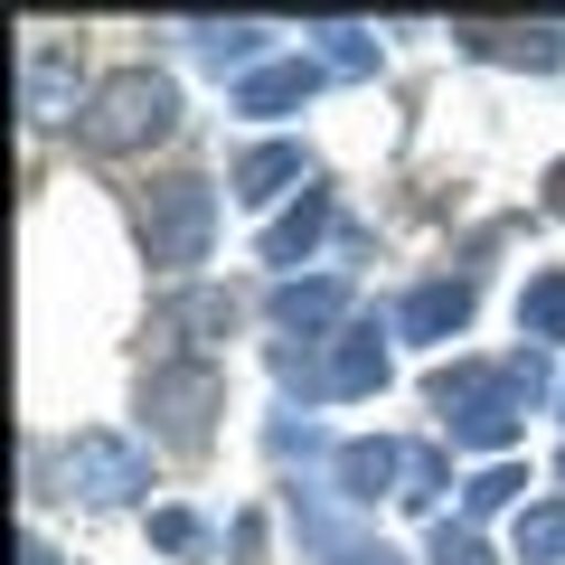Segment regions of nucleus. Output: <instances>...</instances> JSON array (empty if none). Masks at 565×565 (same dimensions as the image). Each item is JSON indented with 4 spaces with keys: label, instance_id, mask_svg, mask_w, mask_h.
<instances>
[{
    "label": "nucleus",
    "instance_id": "obj_1",
    "mask_svg": "<svg viewBox=\"0 0 565 565\" xmlns=\"http://www.w3.org/2000/svg\"><path fill=\"white\" fill-rule=\"evenodd\" d=\"M424 396H434V415H444L452 444H471V452L500 462V452L527 434V405L546 396V359L537 349H519V359H500V367L490 359H452V367L424 377Z\"/></svg>",
    "mask_w": 565,
    "mask_h": 565
},
{
    "label": "nucleus",
    "instance_id": "obj_2",
    "mask_svg": "<svg viewBox=\"0 0 565 565\" xmlns=\"http://www.w3.org/2000/svg\"><path fill=\"white\" fill-rule=\"evenodd\" d=\"M170 132H180V85H170L161 66H114V76H95V95L76 104V141L104 151V161L151 151V141H170Z\"/></svg>",
    "mask_w": 565,
    "mask_h": 565
},
{
    "label": "nucleus",
    "instance_id": "obj_3",
    "mask_svg": "<svg viewBox=\"0 0 565 565\" xmlns=\"http://www.w3.org/2000/svg\"><path fill=\"white\" fill-rule=\"evenodd\" d=\"M274 377H282V396H302V405H321V396H377V386H386V340H377V321H349L340 340H311V349L274 340Z\"/></svg>",
    "mask_w": 565,
    "mask_h": 565
},
{
    "label": "nucleus",
    "instance_id": "obj_4",
    "mask_svg": "<svg viewBox=\"0 0 565 565\" xmlns=\"http://www.w3.org/2000/svg\"><path fill=\"white\" fill-rule=\"evenodd\" d=\"M217 405H226V367L217 359H151V377H141V415H151V434H161L170 452H207Z\"/></svg>",
    "mask_w": 565,
    "mask_h": 565
},
{
    "label": "nucleus",
    "instance_id": "obj_5",
    "mask_svg": "<svg viewBox=\"0 0 565 565\" xmlns=\"http://www.w3.org/2000/svg\"><path fill=\"white\" fill-rule=\"evenodd\" d=\"M207 245H217V189H207L199 170H180V180H161L141 199V255L161 264V274L207 264Z\"/></svg>",
    "mask_w": 565,
    "mask_h": 565
},
{
    "label": "nucleus",
    "instance_id": "obj_6",
    "mask_svg": "<svg viewBox=\"0 0 565 565\" xmlns=\"http://www.w3.org/2000/svg\"><path fill=\"white\" fill-rule=\"evenodd\" d=\"M57 490L85 509H122L151 490V452L132 444V434H76V444L57 452Z\"/></svg>",
    "mask_w": 565,
    "mask_h": 565
},
{
    "label": "nucleus",
    "instance_id": "obj_7",
    "mask_svg": "<svg viewBox=\"0 0 565 565\" xmlns=\"http://www.w3.org/2000/svg\"><path fill=\"white\" fill-rule=\"evenodd\" d=\"M264 321H274L282 340H302V349L321 340V330H330V340H340V330H349V274H321V282L282 274L274 292H264Z\"/></svg>",
    "mask_w": 565,
    "mask_h": 565
},
{
    "label": "nucleus",
    "instance_id": "obj_8",
    "mask_svg": "<svg viewBox=\"0 0 565 565\" xmlns=\"http://www.w3.org/2000/svg\"><path fill=\"white\" fill-rule=\"evenodd\" d=\"M292 519H302V546H311V565H405L386 537H367V527H349L340 509L321 500V490H292Z\"/></svg>",
    "mask_w": 565,
    "mask_h": 565
},
{
    "label": "nucleus",
    "instance_id": "obj_9",
    "mask_svg": "<svg viewBox=\"0 0 565 565\" xmlns=\"http://www.w3.org/2000/svg\"><path fill=\"white\" fill-rule=\"evenodd\" d=\"M471 302H481V282H471V274L415 282V292L396 302V340H462V330H471Z\"/></svg>",
    "mask_w": 565,
    "mask_h": 565
},
{
    "label": "nucleus",
    "instance_id": "obj_10",
    "mask_svg": "<svg viewBox=\"0 0 565 565\" xmlns=\"http://www.w3.org/2000/svg\"><path fill=\"white\" fill-rule=\"evenodd\" d=\"M330 490H340L349 509H377L386 490H405V444H386V434L330 444Z\"/></svg>",
    "mask_w": 565,
    "mask_h": 565
},
{
    "label": "nucleus",
    "instance_id": "obj_11",
    "mask_svg": "<svg viewBox=\"0 0 565 565\" xmlns=\"http://www.w3.org/2000/svg\"><path fill=\"white\" fill-rule=\"evenodd\" d=\"M226 330H236V302H226V292H170V302L151 311L161 359H207V340H226Z\"/></svg>",
    "mask_w": 565,
    "mask_h": 565
},
{
    "label": "nucleus",
    "instance_id": "obj_12",
    "mask_svg": "<svg viewBox=\"0 0 565 565\" xmlns=\"http://www.w3.org/2000/svg\"><path fill=\"white\" fill-rule=\"evenodd\" d=\"M282 189H311L302 141H255V151H236V170H226V199H245V207H274Z\"/></svg>",
    "mask_w": 565,
    "mask_h": 565
},
{
    "label": "nucleus",
    "instance_id": "obj_13",
    "mask_svg": "<svg viewBox=\"0 0 565 565\" xmlns=\"http://www.w3.org/2000/svg\"><path fill=\"white\" fill-rule=\"evenodd\" d=\"M321 95V66L311 57H274V66H255V76H236V114H255V122H274V114H302V104Z\"/></svg>",
    "mask_w": 565,
    "mask_h": 565
},
{
    "label": "nucleus",
    "instance_id": "obj_14",
    "mask_svg": "<svg viewBox=\"0 0 565 565\" xmlns=\"http://www.w3.org/2000/svg\"><path fill=\"white\" fill-rule=\"evenodd\" d=\"M452 39L471 47V57H490V66H565V29H500V20H462Z\"/></svg>",
    "mask_w": 565,
    "mask_h": 565
},
{
    "label": "nucleus",
    "instance_id": "obj_15",
    "mask_svg": "<svg viewBox=\"0 0 565 565\" xmlns=\"http://www.w3.org/2000/svg\"><path fill=\"white\" fill-rule=\"evenodd\" d=\"M321 236H330V189L311 180L292 217H274V226H264V245H255V255H264V264H302V255H311Z\"/></svg>",
    "mask_w": 565,
    "mask_h": 565
},
{
    "label": "nucleus",
    "instance_id": "obj_16",
    "mask_svg": "<svg viewBox=\"0 0 565 565\" xmlns=\"http://www.w3.org/2000/svg\"><path fill=\"white\" fill-rule=\"evenodd\" d=\"M189 47H199V57L207 66H236V76H255V66H274V57H264V29L255 20H199V29H189Z\"/></svg>",
    "mask_w": 565,
    "mask_h": 565
},
{
    "label": "nucleus",
    "instance_id": "obj_17",
    "mask_svg": "<svg viewBox=\"0 0 565 565\" xmlns=\"http://www.w3.org/2000/svg\"><path fill=\"white\" fill-rule=\"evenodd\" d=\"M57 104H66V47L39 39V47H29V66H20V114L29 122H57Z\"/></svg>",
    "mask_w": 565,
    "mask_h": 565
},
{
    "label": "nucleus",
    "instance_id": "obj_18",
    "mask_svg": "<svg viewBox=\"0 0 565 565\" xmlns=\"http://www.w3.org/2000/svg\"><path fill=\"white\" fill-rule=\"evenodd\" d=\"M519 490H527V471H519V462H481V471L462 481V519H471V527L500 519V509H519Z\"/></svg>",
    "mask_w": 565,
    "mask_h": 565
},
{
    "label": "nucleus",
    "instance_id": "obj_19",
    "mask_svg": "<svg viewBox=\"0 0 565 565\" xmlns=\"http://www.w3.org/2000/svg\"><path fill=\"white\" fill-rule=\"evenodd\" d=\"M519 565H565V500L519 509Z\"/></svg>",
    "mask_w": 565,
    "mask_h": 565
},
{
    "label": "nucleus",
    "instance_id": "obj_20",
    "mask_svg": "<svg viewBox=\"0 0 565 565\" xmlns=\"http://www.w3.org/2000/svg\"><path fill=\"white\" fill-rule=\"evenodd\" d=\"M519 330H527V349L537 340H565V274H537L519 292Z\"/></svg>",
    "mask_w": 565,
    "mask_h": 565
},
{
    "label": "nucleus",
    "instance_id": "obj_21",
    "mask_svg": "<svg viewBox=\"0 0 565 565\" xmlns=\"http://www.w3.org/2000/svg\"><path fill=\"white\" fill-rule=\"evenodd\" d=\"M321 66L330 76H377V39H367V29H321Z\"/></svg>",
    "mask_w": 565,
    "mask_h": 565
},
{
    "label": "nucleus",
    "instance_id": "obj_22",
    "mask_svg": "<svg viewBox=\"0 0 565 565\" xmlns=\"http://www.w3.org/2000/svg\"><path fill=\"white\" fill-rule=\"evenodd\" d=\"M396 500L405 509H434V500H444V452H434V444H405V490H396Z\"/></svg>",
    "mask_w": 565,
    "mask_h": 565
},
{
    "label": "nucleus",
    "instance_id": "obj_23",
    "mask_svg": "<svg viewBox=\"0 0 565 565\" xmlns=\"http://www.w3.org/2000/svg\"><path fill=\"white\" fill-rule=\"evenodd\" d=\"M151 546H170V556H207V519H199V509H151Z\"/></svg>",
    "mask_w": 565,
    "mask_h": 565
},
{
    "label": "nucleus",
    "instance_id": "obj_24",
    "mask_svg": "<svg viewBox=\"0 0 565 565\" xmlns=\"http://www.w3.org/2000/svg\"><path fill=\"white\" fill-rule=\"evenodd\" d=\"M434 565H490L481 527H471V519H434Z\"/></svg>",
    "mask_w": 565,
    "mask_h": 565
},
{
    "label": "nucleus",
    "instance_id": "obj_25",
    "mask_svg": "<svg viewBox=\"0 0 565 565\" xmlns=\"http://www.w3.org/2000/svg\"><path fill=\"white\" fill-rule=\"evenodd\" d=\"M236 565H264V509H245V519H236Z\"/></svg>",
    "mask_w": 565,
    "mask_h": 565
},
{
    "label": "nucleus",
    "instance_id": "obj_26",
    "mask_svg": "<svg viewBox=\"0 0 565 565\" xmlns=\"http://www.w3.org/2000/svg\"><path fill=\"white\" fill-rule=\"evenodd\" d=\"M546 217H565V161L546 170Z\"/></svg>",
    "mask_w": 565,
    "mask_h": 565
},
{
    "label": "nucleus",
    "instance_id": "obj_27",
    "mask_svg": "<svg viewBox=\"0 0 565 565\" xmlns=\"http://www.w3.org/2000/svg\"><path fill=\"white\" fill-rule=\"evenodd\" d=\"M20 565H66V556H57L47 537H29V546H20Z\"/></svg>",
    "mask_w": 565,
    "mask_h": 565
},
{
    "label": "nucleus",
    "instance_id": "obj_28",
    "mask_svg": "<svg viewBox=\"0 0 565 565\" xmlns=\"http://www.w3.org/2000/svg\"><path fill=\"white\" fill-rule=\"evenodd\" d=\"M556 405H565V386H556Z\"/></svg>",
    "mask_w": 565,
    "mask_h": 565
},
{
    "label": "nucleus",
    "instance_id": "obj_29",
    "mask_svg": "<svg viewBox=\"0 0 565 565\" xmlns=\"http://www.w3.org/2000/svg\"><path fill=\"white\" fill-rule=\"evenodd\" d=\"M556 471H565V462H556Z\"/></svg>",
    "mask_w": 565,
    "mask_h": 565
}]
</instances>
